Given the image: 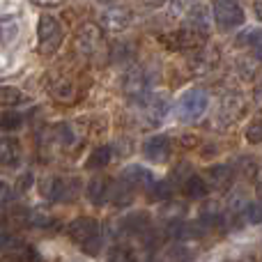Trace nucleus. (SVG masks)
<instances>
[{"instance_id":"obj_16","label":"nucleus","mask_w":262,"mask_h":262,"mask_svg":"<svg viewBox=\"0 0 262 262\" xmlns=\"http://www.w3.org/2000/svg\"><path fill=\"white\" fill-rule=\"evenodd\" d=\"M131 186L127 184V182H115L113 186H108V195L113 198V203L115 205H129L131 203V198H134V193H131Z\"/></svg>"},{"instance_id":"obj_26","label":"nucleus","mask_w":262,"mask_h":262,"mask_svg":"<svg viewBox=\"0 0 262 262\" xmlns=\"http://www.w3.org/2000/svg\"><path fill=\"white\" fill-rule=\"evenodd\" d=\"M16 32V21H9V18H0V44L7 41L9 37Z\"/></svg>"},{"instance_id":"obj_6","label":"nucleus","mask_w":262,"mask_h":262,"mask_svg":"<svg viewBox=\"0 0 262 262\" xmlns=\"http://www.w3.org/2000/svg\"><path fill=\"white\" fill-rule=\"evenodd\" d=\"M81 193V182L74 177H64V180H53L49 189V198L55 203H72Z\"/></svg>"},{"instance_id":"obj_20","label":"nucleus","mask_w":262,"mask_h":262,"mask_svg":"<svg viewBox=\"0 0 262 262\" xmlns=\"http://www.w3.org/2000/svg\"><path fill=\"white\" fill-rule=\"evenodd\" d=\"M147 191H149V200H168L172 193L170 182H152V186Z\"/></svg>"},{"instance_id":"obj_5","label":"nucleus","mask_w":262,"mask_h":262,"mask_svg":"<svg viewBox=\"0 0 262 262\" xmlns=\"http://www.w3.org/2000/svg\"><path fill=\"white\" fill-rule=\"evenodd\" d=\"M219 62V53L214 49H209L207 44L198 46V49L189 51V67L193 74H207L216 67Z\"/></svg>"},{"instance_id":"obj_31","label":"nucleus","mask_w":262,"mask_h":262,"mask_svg":"<svg viewBox=\"0 0 262 262\" xmlns=\"http://www.w3.org/2000/svg\"><path fill=\"white\" fill-rule=\"evenodd\" d=\"M32 182H35V177L28 172V175H23L21 180H18V191H26V189H30L32 186Z\"/></svg>"},{"instance_id":"obj_1","label":"nucleus","mask_w":262,"mask_h":262,"mask_svg":"<svg viewBox=\"0 0 262 262\" xmlns=\"http://www.w3.org/2000/svg\"><path fill=\"white\" fill-rule=\"evenodd\" d=\"M67 235L72 237V242H76L83 249V253L88 255H97L101 249V228L99 221L90 216H81L76 221H72L67 226Z\"/></svg>"},{"instance_id":"obj_22","label":"nucleus","mask_w":262,"mask_h":262,"mask_svg":"<svg viewBox=\"0 0 262 262\" xmlns=\"http://www.w3.org/2000/svg\"><path fill=\"white\" fill-rule=\"evenodd\" d=\"M21 101V92L16 88H0V106H14Z\"/></svg>"},{"instance_id":"obj_11","label":"nucleus","mask_w":262,"mask_h":262,"mask_svg":"<svg viewBox=\"0 0 262 262\" xmlns=\"http://www.w3.org/2000/svg\"><path fill=\"white\" fill-rule=\"evenodd\" d=\"M129 23H131V14H129V9H124V7H108L104 12V16H101V26L113 32L124 30Z\"/></svg>"},{"instance_id":"obj_12","label":"nucleus","mask_w":262,"mask_h":262,"mask_svg":"<svg viewBox=\"0 0 262 262\" xmlns=\"http://www.w3.org/2000/svg\"><path fill=\"white\" fill-rule=\"evenodd\" d=\"M207 186L219 191H226L232 184V168L230 166H212L207 170Z\"/></svg>"},{"instance_id":"obj_9","label":"nucleus","mask_w":262,"mask_h":262,"mask_svg":"<svg viewBox=\"0 0 262 262\" xmlns=\"http://www.w3.org/2000/svg\"><path fill=\"white\" fill-rule=\"evenodd\" d=\"M124 92L131 97V99L143 101L149 92V78L143 69H134V72L127 76V83H124Z\"/></svg>"},{"instance_id":"obj_17","label":"nucleus","mask_w":262,"mask_h":262,"mask_svg":"<svg viewBox=\"0 0 262 262\" xmlns=\"http://www.w3.org/2000/svg\"><path fill=\"white\" fill-rule=\"evenodd\" d=\"M108 161H111V147L101 145V147H97L95 152L90 154V159H88L85 166L90 168V170H101L104 166H108Z\"/></svg>"},{"instance_id":"obj_24","label":"nucleus","mask_w":262,"mask_h":262,"mask_svg":"<svg viewBox=\"0 0 262 262\" xmlns=\"http://www.w3.org/2000/svg\"><path fill=\"white\" fill-rule=\"evenodd\" d=\"M53 95L58 97V99H62V101L69 99V97L74 95V85H72L69 81H58V83L53 85Z\"/></svg>"},{"instance_id":"obj_27","label":"nucleus","mask_w":262,"mask_h":262,"mask_svg":"<svg viewBox=\"0 0 262 262\" xmlns=\"http://www.w3.org/2000/svg\"><path fill=\"white\" fill-rule=\"evenodd\" d=\"M244 219L249 223H253V226H258L260 223V205L258 203H246L244 205Z\"/></svg>"},{"instance_id":"obj_23","label":"nucleus","mask_w":262,"mask_h":262,"mask_svg":"<svg viewBox=\"0 0 262 262\" xmlns=\"http://www.w3.org/2000/svg\"><path fill=\"white\" fill-rule=\"evenodd\" d=\"M108 262H136V255L124 246H115L108 255Z\"/></svg>"},{"instance_id":"obj_15","label":"nucleus","mask_w":262,"mask_h":262,"mask_svg":"<svg viewBox=\"0 0 262 262\" xmlns=\"http://www.w3.org/2000/svg\"><path fill=\"white\" fill-rule=\"evenodd\" d=\"M182 191H184L189 198H195V200H200V198H205V195L209 193V186H207V182L203 180V177H198V175H189L184 180V184H182Z\"/></svg>"},{"instance_id":"obj_30","label":"nucleus","mask_w":262,"mask_h":262,"mask_svg":"<svg viewBox=\"0 0 262 262\" xmlns=\"http://www.w3.org/2000/svg\"><path fill=\"white\" fill-rule=\"evenodd\" d=\"M9 195H12V189H9L5 182H0V207H3V205L9 200Z\"/></svg>"},{"instance_id":"obj_14","label":"nucleus","mask_w":262,"mask_h":262,"mask_svg":"<svg viewBox=\"0 0 262 262\" xmlns=\"http://www.w3.org/2000/svg\"><path fill=\"white\" fill-rule=\"evenodd\" d=\"M108 186L111 182L106 177H95V180L88 184V200L92 205H101L106 198H108Z\"/></svg>"},{"instance_id":"obj_13","label":"nucleus","mask_w":262,"mask_h":262,"mask_svg":"<svg viewBox=\"0 0 262 262\" xmlns=\"http://www.w3.org/2000/svg\"><path fill=\"white\" fill-rule=\"evenodd\" d=\"M18 157H21L18 140L16 138H0V163H3V166H16Z\"/></svg>"},{"instance_id":"obj_10","label":"nucleus","mask_w":262,"mask_h":262,"mask_svg":"<svg viewBox=\"0 0 262 262\" xmlns=\"http://www.w3.org/2000/svg\"><path fill=\"white\" fill-rule=\"evenodd\" d=\"M120 180L127 182L134 191H138V189H149V186H152V182H154V177H152V172H149L147 168L129 166V168H124V172L120 175Z\"/></svg>"},{"instance_id":"obj_18","label":"nucleus","mask_w":262,"mask_h":262,"mask_svg":"<svg viewBox=\"0 0 262 262\" xmlns=\"http://www.w3.org/2000/svg\"><path fill=\"white\" fill-rule=\"evenodd\" d=\"M23 124V115L16 113V111H5L0 115V129L3 131H16Z\"/></svg>"},{"instance_id":"obj_4","label":"nucleus","mask_w":262,"mask_h":262,"mask_svg":"<svg viewBox=\"0 0 262 262\" xmlns=\"http://www.w3.org/2000/svg\"><path fill=\"white\" fill-rule=\"evenodd\" d=\"M214 18L221 28H235L244 23V9L237 0H216L214 3Z\"/></svg>"},{"instance_id":"obj_7","label":"nucleus","mask_w":262,"mask_h":262,"mask_svg":"<svg viewBox=\"0 0 262 262\" xmlns=\"http://www.w3.org/2000/svg\"><path fill=\"white\" fill-rule=\"evenodd\" d=\"M170 149H172V145H170V140H168V136L159 134V136H152V138H147L143 152H145V157H147L149 161L163 163V161H168V157H170Z\"/></svg>"},{"instance_id":"obj_21","label":"nucleus","mask_w":262,"mask_h":262,"mask_svg":"<svg viewBox=\"0 0 262 262\" xmlns=\"http://www.w3.org/2000/svg\"><path fill=\"white\" fill-rule=\"evenodd\" d=\"M237 44H239V46H253V49L258 51V46H260V30H258V28L244 30L239 37H237Z\"/></svg>"},{"instance_id":"obj_8","label":"nucleus","mask_w":262,"mask_h":262,"mask_svg":"<svg viewBox=\"0 0 262 262\" xmlns=\"http://www.w3.org/2000/svg\"><path fill=\"white\" fill-rule=\"evenodd\" d=\"M99 44H101V28L95 26V23H85V26H81V30H78V35H76L78 51H83L85 55H90V53H95Z\"/></svg>"},{"instance_id":"obj_29","label":"nucleus","mask_w":262,"mask_h":262,"mask_svg":"<svg viewBox=\"0 0 262 262\" xmlns=\"http://www.w3.org/2000/svg\"><path fill=\"white\" fill-rule=\"evenodd\" d=\"M23 262H44L39 255V251L35 249V246H23V255H21Z\"/></svg>"},{"instance_id":"obj_25","label":"nucleus","mask_w":262,"mask_h":262,"mask_svg":"<svg viewBox=\"0 0 262 262\" xmlns=\"http://www.w3.org/2000/svg\"><path fill=\"white\" fill-rule=\"evenodd\" d=\"M246 138H249V143L258 145L262 140V122L260 120H253V122L249 124V129H246Z\"/></svg>"},{"instance_id":"obj_32","label":"nucleus","mask_w":262,"mask_h":262,"mask_svg":"<svg viewBox=\"0 0 262 262\" xmlns=\"http://www.w3.org/2000/svg\"><path fill=\"white\" fill-rule=\"evenodd\" d=\"M37 5H41V7H58V5H62L64 0H35Z\"/></svg>"},{"instance_id":"obj_34","label":"nucleus","mask_w":262,"mask_h":262,"mask_svg":"<svg viewBox=\"0 0 262 262\" xmlns=\"http://www.w3.org/2000/svg\"><path fill=\"white\" fill-rule=\"evenodd\" d=\"M138 3H143V5H147V7H161L166 0H138Z\"/></svg>"},{"instance_id":"obj_3","label":"nucleus","mask_w":262,"mask_h":262,"mask_svg":"<svg viewBox=\"0 0 262 262\" xmlns=\"http://www.w3.org/2000/svg\"><path fill=\"white\" fill-rule=\"evenodd\" d=\"M37 39H39V51L41 53H53L62 41V28L49 14H41L37 21Z\"/></svg>"},{"instance_id":"obj_28","label":"nucleus","mask_w":262,"mask_h":262,"mask_svg":"<svg viewBox=\"0 0 262 262\" xmlns=\"http://www.w3.org/2000/svg\"><path fill=\"white\" fill-rule=\"evenodd\" d=\"M0 249H5V251H9V253H12L14 249H23V246H21V242H18L14 235H0Z\"/></svg>"},{"instance_id":"obj_33","label":"nucleus","mask_w":262,"mask_h":262,"mask_svg":"<svg viewBox=\"0 0 262 262\" xmlns=\"http://www.w3.org/2000/svg\"><path fill=\"white\" fill-rule=\"evenodd\" d=\"M0 262H23V260H21V255L14 253V251H12V253L3 255V258H0Z\"/></svg>"},{"instance_id":"obj_2","label":"nucleus","mask_w":262,"mask_h":262,"mask_svg":"<svg viewBox=\"0 0 262 262\" xmlns=\"http://www.w3.org/2000/svg\"><path fill=\"white\" fill-rule=\"evenodd\" d=\"M207 106H209L207 92L200 90V88H191V90H186L184 95L180 97L177 111H180V118L184 120V122H193V120H198L200 115L207 111Z\"/></svg>"},{"instance_id":"obj_19","label":"nucleus","mask_w":262,"mask_h":262,"mask_svg":"<svg viewBox=\"0 0 262 262\" xmlns=\"http://www.w3.org/2000/svg\"><path fill=\"white\" fill-rule=\"evenodd\" d=\"M166 111H168L166 97H159V99H154V101H147V113H149V118H152V122H161Z\"/></svg>"}]
</instances>
